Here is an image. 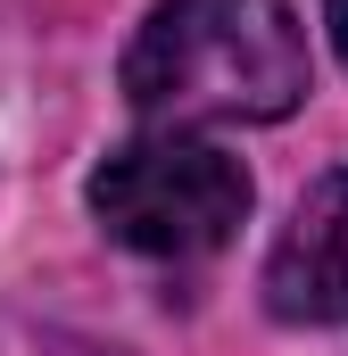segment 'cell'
<instances>
[{
  "label": "cell",
  "instance_id": "6da1fadb",
  "mask_svg": "<svg viewBox=\"0 0 348 356\" xmlns=\"http://www.w3.org/2000/svg\"><path fill=\"white\" fill-rule=\"evenodd\" d=\"M125 99L158 124H274L307 99L290 0H158L125 50Z\"/></svg>",
  "mask_w": 348,
  "mask_h": 356
},
{
  "label": "cell",
  "instance_id": "7a4b0ae2",
  "mask_svg": "<svg viewBox=\"0 0 348 356\" xmlns=\"http://www.w3.org/2000/svg\"><path fill=\"white\" fill-rule=\"evenodd\" d=\"M91 216L108 224V241L166 257V266H191L241 232L249 175H241V158H224L199 133H150V141H125L91 175Z\"/></svg>",
  "mask_w": 348,
  "mask_h": 356
},
{
  "label": "cell",
  "instance_id": "3957f363",
  "mask_svg": "<svg viewBox=\"0 0 348 356\" xmlns=\"http://www.w3.org/2000/svg\"><path fill=\"white\" fill-rule=\"evenodd\" d=\"M265 307L282 323H348V166L324 175L265 257Z\"/></svg>",
  "mask_w": 348,
  "mask_h": 356
},
{
  "label": "cell",
  "instance_id": "277c9868",
  "mask_svg": "<svg viewBox=\"0 0 348 356\" xmlns=\"http://www.w3.org/2000/svg\"><path fill=\"white\" fill-rule=\"evenodd\" d=\"M324 17H332V42H340V58H348V0H324Z\"/></svg>",
  "mask_w": 348,
  "mask_h": 356
}]
</instances>
